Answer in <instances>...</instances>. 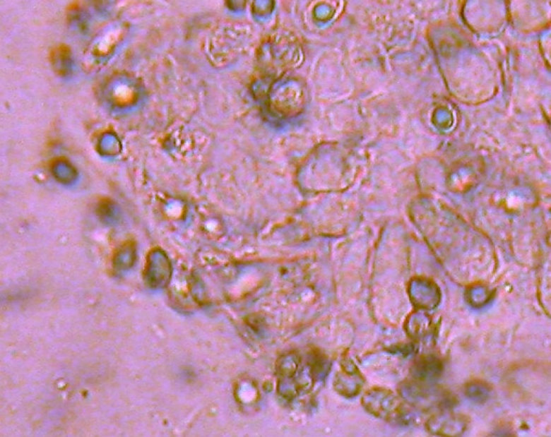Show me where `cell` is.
<instances>
[{"label": "cell", "instance_id": "obj_5", "mask_svg": "<svg viewBox=\"0 0 551 437\" xmlns=\"http://www.w3.org/2000/svg\"><path fill=\"white\" fill-rule=\"evenodd\" d=\"M427 429L436 435L454 437L462 430V421L452 414H436L427 422Z\"/></svg>", "mask_w": 551, "mask_h": 437}, {"label": "cell", "instance_id": "obj_3", "mask_svg": "<svg viewBox=\"0 0 551 437\" xmlns=\"http://www.w3.org/2000/svg\"><path fill=\"white\" fill-rule=\"evenodd\" d=\"M363 383V377L357 367L351 361H346L343 364V369L335 377L334 388L343 397H353L359 395Z\"/></svg>", "mask_w": 551, "mask_h": 437}, {"label": "cell", "instance_id": "obj_6", "mask_svg": "<svg viewBox=\"0 0 551 437\" xmlns=\"http://www.w3.org/2000/svg\"><path fill=\"white\" fill-rule=\"evenodd\" d=\"M301 359L295 352H290L279 359L277 362V374L279 378H293L297 375Z\"/></svg>", "mask_w": 551, "mask_h": 437}, {"label": "cell", "instance_id": "obj_7", "mask_svg": "<svg viewBox=\"0 0 551 437\" xmlns=\"http://www.w3.org/2000/svg\"><path fill=\"white\" fill-rule=\"evenodd\" d=\"M331 363L322 354H312L308 361V371L312 379H324L330 371Z\"/></svg>", "mask_w": 551, "mask_h": 437}, {"label": "cell", "instance_id": "obj_1", "mask_svg": "<svg viewBox=\"0 0 551 437\" xmlns=\"http://www.w3.org/2000/svg\"><path fill=\"white\" fill-rule=\"evenodd\" d=\"M362 404L369 414L386 421H398L405 416L402 400L388 389L373 388L362 397Z\"/></svg>", "mask_w": 551, "mask_h": 437}, {"label": "cell", "instance_id": "obj_2", "mask_svg": "<svg viewBox=\"0 0 551 437\" xmlns=\"http://www.w3.org/2000/svg\"><path fill=\"white\" fill-rule=\"evenodd\" d=\"M411 303L419 309H432L439 301V291L432 281L425 278H415L408 288Z\"/></svg>", "mask_w": 551, "mask_h": 437}, {"label": "cell", "instance_id": "obj_8", "mask_svg": "<svg viewBox=\"0 0 551 437\" xmlns=\"http://www.w3.org/2000/svg\"><path fill=\"white\" fill-rule=\"evenodd\" d=\"M427 319L421 313H413L406 321V331L411 338L422 337L427 328Z\"/></svg>", "mask_w": 551, "mask_h": 437}, {"label": "cell", "instance_id": "obj_4", "mask_svg": "<svg viewBox=\"0 0 551 437\" xmlns=\"http://www.w3.org/2000/svg\"><path fill=\"white\" fill-rule=\"evenodd\" d=\"M442 369V363L435 357H422L411 367V377L413 381L427 383L441 375Z\"/></svg>", "mask_w": 551, "mask_h": 437}]
</instances>
